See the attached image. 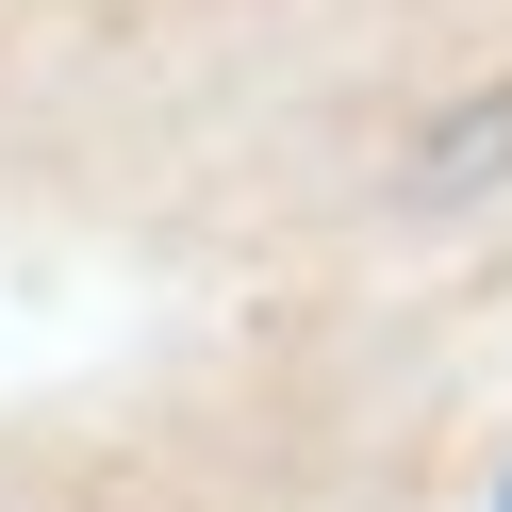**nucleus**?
<instances>
[{
  "label": "nucleus",
  "mask_w": 512,
  "mask_h": 512,
  "mask_svg": "<svg viewBox=\"0 0 512 512\" xmlns=\"http://www.w3.org/2000/svg\"><path fill=\"white\" fill-rule=\"evenodd\" d=\"M496 512H512V496H496Z\"/></svg>",
  "instance_id": "obj_1"
}]
</instances>
